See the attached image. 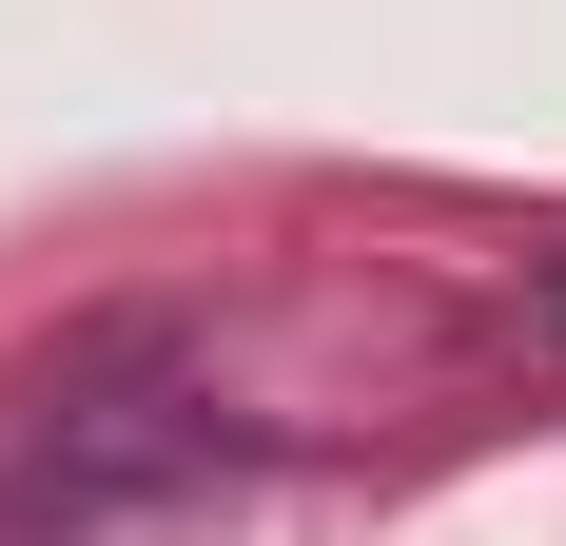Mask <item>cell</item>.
Returning <instances> with one entry per match:
<instances>
[{"mask_svg": "<svg viewBox=\"0 0 566 546\" xmlns=\"http://www.w3.org/2000/svg\"><path fill=\"white\" fill-rule=\"evenodd\" d=\"M547 313H566V273H547Z\"/></svg>", "mask_w": 566, "mask_h": 546, "instance_id": "1", "label": "cell"}]
</instances>
